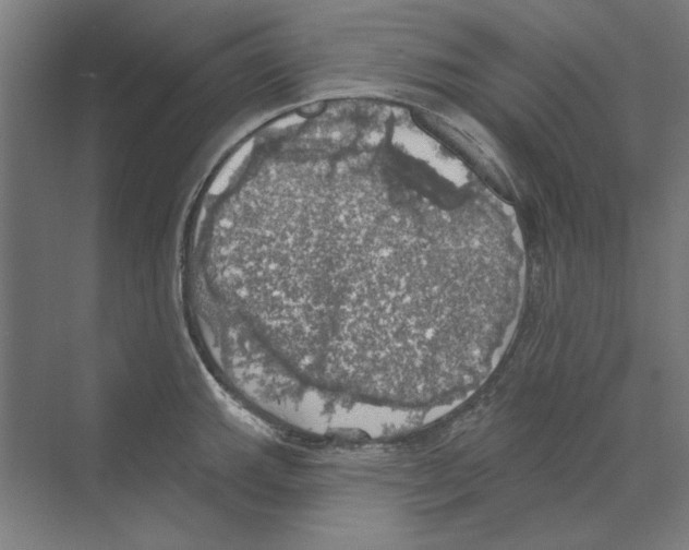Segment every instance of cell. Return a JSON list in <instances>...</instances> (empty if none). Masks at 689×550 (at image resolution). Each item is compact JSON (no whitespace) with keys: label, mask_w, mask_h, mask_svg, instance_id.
Returning <instances> with one entry per match:
<instances>
[{"label":"cell","mask_w":689,"mask_h":550,"mask_svg":"<svg viewBox=\"0 0 689 550\" xmlns=\"http://www.w3.org/2000/svg\"><path fill=\"white\" fill-rule=\"evenodd\" d=\"M287 346L334 378L414 395L487 374L516 328L527 261L494 199L434 162L388 155L339 170L273 227Z\"/></svg>","instance_id":"6da1fadb"}]
</instances>
